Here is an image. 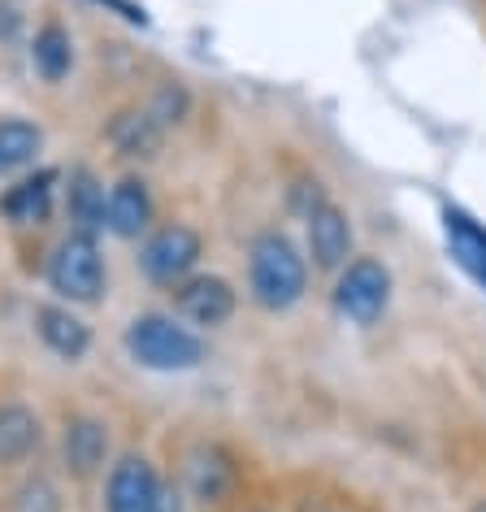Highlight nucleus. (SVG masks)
Listing matches in <instances>:
<instances>
[{
  "label": "nucleus",
  "mask_w": 486,
  "mask_h": 512,
  "mask_svg": "<svg viewBox=\"0 0 486 512\" xmlns=\"http://www.w3.org/2000/svg\"><path fill=\"white\" fill-rule=\"evenodd\" d=\"M248 274H252V296L270 313L291 309V304L304 296V278H309L300 252L291 248V239H283V235H261L252 243Z\"/></svg>",
  "instance_id": "f257e3e1"
},
{
  "label": "nucleus",
  "mask_w": 486,
  "mask_h": 512,
  "mask_svg": "<svg viewBox=\"0 0 486 512\" xmlns=\"http://www.w3.org/2000/svg\"><path fill=\"white\" fill-rule=\"evenodd\" d=\"M126 348L148 369H196L204 361V343L191 330L174 326L170 317H157V313L135 317L131 330H126Z\"/></svg>",
  "instance_id": "f03ea898"
},
{
  "label": "nucleus",
  "mask_w": 486,
  "mask_h": 512,
  "mask_svg": "<svg viewBox=\"0 0 486 512\" xmlns=\"http://www.w3.org/2000/svg\"><path fill=\"white\" fill-rule=\"evenodd\" d=\"M48 283H53L57 296L79 300V304H92L100 296V287H105V265H100L96 239L74 230V235L57 248L53 265H48Z\"/></svg>",
  "instance_id": "7ed1b4c3"
},
{
  "label": "nucleus",
  "mask_w": 486,
  "mask_h": 512,
  "mask_svg": "<svg viewBox=\"0 0 486 512\" xmlns=\"http://www.w3.org/2000/svg\"><path fill=\"white\" fill-rule=\"evenodd\" d=\"M391 300V270L374 256H361V261L348 265V274L339 278V291H335V304L339 313L356 326H374L382 309Z\"/></svg>",
  "instance_id": "20e7f679"
},
{
  "label": "nucleus",
  "mask_w": 486,
  "mask_h": 512,
  "mask_svg": "<svg viewBox=\"0 0 486 512\" xmlns=\"http://www.w3.org/2000/svg\"><path fill=\"white\" fill-rule=\"evenodd\" d=\"M200 261V235L187 226H165L144 248V274L152 283H178Z\"/></svg>",
  "instance_id": "39448f33"
},
{
  "label": "nucleus",
  "mask_w": 486,
  "mask_h": 512,
  "mask_svg": "<svg viewBox=\"0 0 486 512\" xmlns=\"http://www.w3.org/2000/svg\"><path fill=\"white\" fill-rule=\"evenodd\" d=\"M161 495V478L144 456H126L118 469L109 473V512H152Z\"/></svg>",
  "instance_id": "423d86ee"
},
{
  "label": "nucleus",
  "mask_w": 486,
  "mask_h": 512,
  "mask_svg": "<svg viewBox=\"0 0 486 512\" xmlns=\"http://www.w3.org/2000/svg\"><path fill=\"white\" fill-rule=\"evenodd\" d=\"M309 252H313L317 270H339L352 252L348 213L335 209V204H317L309 213Z\"/></svg>",
  "instance_id": "0eeeda50"
},
{
  "label": "nucleus",
  "mask_w": 486,
  "mask_h": 512,
  "mask_svg": "<svg viewBox=\"0 0 486 512\" xmlns=\"http://www.w3.org/2000/svg\"><path fill=\"white\" fill-rule=\"evenodd\" d=\"M178 313L196 326H222L226 317L235 313V291H230L226 278L200 274L178 287Z\"/></svg>",
  "instance_id": "6e6552de"
},
{
  "label": "nucleus",
  "mask_w": 486,
  "mask_h": 512,
  "mask_svg": "<svg viewBox=\"0 0 486 512\" xmlns=\"http://www.w3.org/2000/svg\"><path fill=\"white\" fill-rule=\"evenodd\" d=\"M53 183H57V170H40V174L22 178L18 187H9L0 196V213L18 226L48 222V213H53Z\"/></svg>",
  "instance_id": "1a4fd4ad"
},
{
  "label": "nucleus",
  "mask_w": 486,
  "mask_h": 512,
  "mask_svg": "<svg viewBox=\"0 0 486 512\" xmlns=\"http://www.w3.org/2000/svg\"><path fill=\"white\" fill-rule=\"evenodd\" d=\"M152 222V196L144 183L135 178H122L118 187L109 191V204H105V226L122 239H135L139 230H148Z\"/></svg>",
  "instance_id": "9d476101"
},
{
  "label": "nucleus",
  "mask_w": 486,
  "mask_h": 512,
  "mask_svg": "<svg viewBox=\"0 0 486 512\" xmlns=\"http://www.w3.org/2000/svg\"><path fill=\"white\" fill-rule=\"evenodd\" d=\"M443 235H447V248H452L460 270H465L469 278H478V283L486 287V230L473 222L469 213L447 209L443 213Z\"/></svg>",
  "instance_id": "9b49d317"
},
{
  "label": "nucleus",
  "mask_w": 486,
  "mask_h": 512,
  "mask_svg": "<svg viewBox=\"0 0 486 512\" xmlns=\"http://www.w3.org/2000/svg\"><path fill=\"white\" fill-rule=\"evenodd\" d=\"M35 322H40V339L57 356H66V361H79V356L87 352V343H92L87 326L70 309H53V304H44V309L35 313Z\"/></svg>",
  "instance_id": "f8f14e48"
},
{
  "label": "nucleus",
  "mask_w": 486,
  "mask_h": 512,
  "mask_svg": "<svg viewBox=\"0 0 486 512\" xmlns=\"http://www.w3.org/2000/svg\"><path fill=\"white\" fill-rule=\"evenodd\" d=\"M187 478H191L196 499L217 504V499H226L230 486H235V469H230V460L217 452V447H200V452L191 456V465H187Z\"/></svg>",
  "instance_id": "ddd939ff"
},
{
  "label": "nucleus",
  "mask_w": 486,
  "mask_h": 512,
  "mask_svg": "<svg viewBox=\"0 0 486 512\" xmlns=\"http://www.w3.org/2000/svg\"><path fill=\"white\" fill-rule=\"evenodd\" d=\"M105 452H109V434L100 421L83 417L66 430V465L79 473V478H87V473H96L105 465Z\"/></svg>",
  "instance_id": "4468645a"
},
{
  "label": "nucleus",
  "mask_w": 486,
  "mask_h": 512,
  "mask_svg": "<svg viewBox=\"0 0 486 512\" xmlns=\"http://www.w3.org/2000/svg\"><path fill=\"white\" fill-rule=\"evenodd\" d=\"M35 443H40V421H35L31 408L22 404L0 408V460H22Z\"/></svg>",
  "instance_id": "2eb2a0df"
},
{
  "label": "nucleus",
  "mask_w": 486,
  "mask_h": 512,
  "mask_svg": "<svg viewBox=\"0 0 486 512\" xmlns=\"http://www.w3.org/2000/svg\"><path fill=\"white\" fill-rule=\"evenodd\" d=\"M70 217L79 226V235H92V230L105 226V191L96 187V178L87 170L70 178Z\"/></svg>",
  "instance_id": "dca6fc26"
},
{
  "label": "nucleus",
  "mask_w": 486,
  "mask_h": 512,
  "mask_svg": "<svg viewBox=\"0 0 486 512\" xmlns=\"http://www.w3.org/2000/svg\"><path fill=\"white\" fill-rule=\"evenodd\" d=\"M31 61H35V70H40L48 83L66 79V74H70V61H74V53H70V35L61 31L57 22H48V27H44L40 35H35Z\"/></svg>",
  "instance_id": "f3484780"
},
{
  "label": "nucleus",
  "mask_w": 486,
  "mask_h": 512,
  "mask_svg": "<svg viewBox=\"0 0 486 512\" xmlns=\"http://www.w3.org/2000/svg\"><path fill=\"white\" fill-rule=\"evenodd\" d=\"M40 144H44L40 126H31V122H22V118L0 122V174L27 165L35 152H40Z\"/></svg>",
  "instance_id": "a211bd4d"
},
{
  "label": "nucleus",
  "mask_w": 486,
  "mask_h": 512,
  "mask_svg": "<svg viewBox=\"0 0 486 512\" xmlns=\"http://www.w3.org/2000/svg\"><path fill=\"white\" fill-rule=\"evenodd\" d=\"M109 135L126 157H152L157 144H161V126L152 122V113H122Z\"/></svg>",
  "instance_id": "6ab92c4d"
},
{
  "label": "nucleus",
  "mask_w": 486,
  "mask_h": 512,
  "mask_svg": "<svg viewBox=\"0 0 486 512\" xmlns=\"http://www.w3.org/2000/svg\"><path fill=\"white\" fill-rule=\"evenodd\" d=\"M148 113H152V122H157V126L183 122V113H187V92H183V87H165V92H157V105H152Z\"/></svg>",
  "instance_id": "aec40b11"
},
{
  "label": "nucleus",
  "mask_w": 486,
  "mask_h": 512,
  "mask_svg": "<svg viewBox=\"0 0 486 512\" xmlns=\"http://www.w3.org/2000/svg\"><path fill=\"white\" fill-rule=\"evenodd\" d=\"M152 512H183V504H178V495H174V491H165V486H161L157 508H152Z\"/></svg>",
  "instance_id": "412c9836"
},
{
  "label": "nucleus",
  "mask_w": 486,
  "mask_h": 512,
  "mask_svg": "<svg viewBox=\"0 0 486 512\" xmlns=\"http://www.w3.org/2000/svg\"><path fill=\"white\" fill-rule=\"evenodd\" d=\"M473 512H486V499H482V504H478V508H473Z\"/></svg>",
  "instance_id": "4be33fe9"
}]
</instances>
